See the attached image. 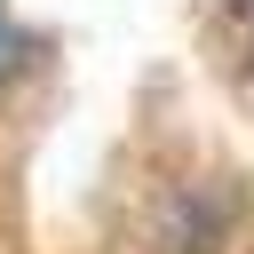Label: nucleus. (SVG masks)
Instances as JSON below:
<instances>
[{
	"label": "nucleus",
	"instance_id": "2",
	"mask_svg": "<svg viewBox=\"0 0 254 254\" xmlns=\"http://www.w3.org/2000/svg\"><path fill=\"white\" fill-rule=\"evenodd\" d=\"M230 16H246V24H254V0H230Z\"/></svg>",
	"mask_w": 254,
	"mask_h": 254
},
{
	"label": "nucleus",
	"instance_id": "1",
	"mask_svg": "<svg viewBox=\"0 0 254 254\" xmlns=\"http://www.w3.org/2000/svg\"><path fill=\"white\" fill-rule=\"evenodd\" d=\"M32 56H40V40H32V32H24L16 16H8V0H0V79H16V71H24Z\"/></svg>",
	"mask_w": 254,
	"mask_h": 254
}]
</instances>
